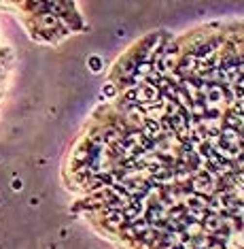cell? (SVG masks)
Segmentation results:
<instances>
[{
    "label": "cell",
    "mask_w": 244,
    "mask_h": 249,
    "mask_svg": "<svg viewBox=\"0 0 244 249\" xmlns=\"http://www.w3.org/2000/svg\"><path fill=\"white\" fill-rule=\"evenodd\" d=\"M219 154L225 158H240L244 156V141L240 132L234 128H225L219 137Z\"/></svg>",
    "instance_id": "obj_1"
},
{
    "label": "cell",
    "mask_w": 244,
    "mask_h": 249,
    "mask_svg": "<svg viewBox=\"0 0 244 249\" xmlns=\"http://www.w3.org/2000/svg\"><path fill=\"white\" fill-rule=\"evenodd\" d=\"M206 109L208 113H212L214 117L219 115L221 111H223V107H225V96H223V88L221 86H211L206 89Z\"/></svg>",
    "instance_id": "obj_2"
},
{
    "label": "cell",
    "mask_w": 244,
    "mask_h": 249,
    "mask_svg": "<svg viewBox=\"0 0 244 249\" xmlns=\"http://www.w3.org/2000/svg\"><path fill=\"white\" fill-rule=\"evenodd\" d=\"M214 188H217V181H214L212 175L204 173V175H197L194 179V190L197 194H212Z\"/></svg>",
    "instance_id": "obj_3"
},
{
    "label": "cell",
    "mask_w": 244,
    "mask_h": 249,
    "mask_svg": "<svg viewBox=\"0 0 244 249\" xmlns=\"http://www.w3.org/2000/svg\"><path fill=\"white\" fill-rule=\"evenodd\" d=\"M204 228L211 232V234H219V232L225 228V219L217 213H206V217H204Z\"/></svg>",
    "instance_id": "obj_4"
},
{
    "label": "cell",
    "mask_w": 244,
    "mask_h": 249,
    "mask_svg": "<svg viewBox=\"0 0 244 249\" xmlns=\"http://www.w3.org/2000/svg\"><path fill=\"white\" fill-rule=\"evenodd\" d=\"M134 96H136V100H138V103H143V100H153V98H157V96H160V92H157V88L151 86V83H140V88L134 92Z\"/></svg>",
    "instance_id": "obj_5"
},
{
    "label": "cell",
    "mask_w": 244,
    "mask_h": 249,
    "mask_svg": "<svg viewBox=\"0 0 244 249\" xmlns=\"http://www.w3.org/2000/svg\"><path fill=\"white\" fill-rule=\"evenodd\" d=\"M126 222H128V219H126V213H123V211H111V213H106V226L113 228V230H119Z\"/></svg>",
    "instance_id": "obj_6"
},
{
    "label": "cell",
    "mask_w": 244,
    "mask_h": 249,
    "mask_svg": "<svg viewBox=\"0 0 244 249\" xmlns=\"http://www.w3.org/2000/svg\"><path fill=\"white\" fill-rule=\"evenodd\" d=\"M174 66H177V60H174L172 53H168L157 62V72H160V75H168V72L174 71Z\"/></svg>",
    "instance_id": "obj_7"
},
{
    "label": "cell",
    "mask_w": 244,
    "mask_h": 249,
    "mask_svg": "<svg viewBox=\"0 0 244 249\" xmlns=\"http://www.w3.org/2000/svg\"><path fill=\"white\" fill-rule=\"evenodd\" d=\"M143 137L145 139H149V141H155V139H160L162 137V126L157 122H146L145 124V130H143Z\"/></svg>",
    "instance_id": "obj_8"
},
{
    "label": "cell",
    "mask_w": 244,
    "mask_h": 249,
    "mask_svg": "<svg viewBox=\"0 0 244 249\" xmlns=\"http://www.w3.org/2000/svg\"><path fill=\"white\" fill-rule=\"evenodd\" d=\"M195 66H197V58H195V55H187V58L179 64V71L183 72V75H189V72L194 71Z\"/></svg>",
    "instance_id": "obj_9"
},
{
    "label": "cell",
    "mask_w": 244,
    "mask_h": 249,
    "mask_svg": "<svg viewBox=\"0 0 244 249\" xmlns=\"http://www.w3.org/2000/svg\"><path fill=\"white\" fill-rule=\"evenodd\" d=\"M204 130H206V132L208 134H212V137H217V134H219V130H221V120H219V117H211V120H208V122H204V126H202Z\"/></svg>",
    "instance_id": "obj_10"
},
{
    "label": "cell",
    "mask_w": 244,
    "mask_h": 249,
    "mask_svg": "<svg viewBox=\"0 0 244 249\" xmlns=\"http://www.w3.org/2000/svg\"><path fill=\"white\" fill-rule=\"evenodd\" d=\"M166 217H168V213L163 211V207H153L149 211V219L153 224H155V222H163Z\"/></svg>",
    "instance_id": "obj_11"
},
{
    "label": "cell",
    "mask_w": 244,
    "mask_h": 249,
    "mask_svg": "<svg viewBox=\"0 0 244 249\" xmlns=\"http://www.w3.org/2000/svg\"><path fill=\"white\" fill-rule=\"evenodd\" d=\"M187 205H189L191 209H206V207H208V202L204 200V198H202L200 194H195V196H189Z\"/></svg>",
    "instance_id": "obj_12"
},
{
    "label": "cell",
    "mask_w": 244,
    "mask_h": 249,
    "mask_svg": "<svg viewBox=\"0 0 244 249\" xmlns=\"http://www.w3.org/2000/svg\"><path fill=\"white\" fill-rule=\"evenodd\" d=\"M195 249H223L219 245V243H212V241H208V239H200L197 241V247Z\"/></svg>",
    "instance_id": "obj_13"
},
{
    "label": "cell",
    "mask_w": 244,
    "mask_h": 249,
    "mask_svg": "<svg viewBox=\"0 0 244 249\" xmlns=\"http://www.w3.org/2000/svg\"><path fill=\"white\" fill-rule=\"evenodd\" d=\"M123 213H126V219H130V222H136V219H138V215H140V209L136 205H132V207H128V211H123Z\"/></svg>",
    "instance_id": "obj_14"
},
{
    "label": "cell",
    "mask_w": 244,
    "mask_h": 249,
    "mask_svg": "<svg viewBox=\"0 0 244 249\" xmlns=\"http://www.w3.org/2000/svg\"><path fill=\"white\" fill-rule=\"evenodd\" d=\"M41 24H43L45 28H55V24H58V21H55V18H51V15H43V18H41Z\"/></svg>",
    "instance_id": "obj_15"
},
{
    "label": "cell",
    "mask_w": 244,
    "mask_h": 249,
    "mask_svg": "<svg viewBox=\"0 0 244 249\" xmlns=\"http://www.w3.org/2000/svg\"><path fill=\"white\" fill-rule=\"evenodd\" d=\"M134 232H136V234H145V232H149V224H146V222L134 224Z\"/></svg>",
    "instance_id": "obj_16"
},
{
    "label": "cell",
    "mask_w": 244,
    "mask_h": 249,
    "mask_svg": "<svg viewBox=\"0 0 244 249\" xmlns=\"http://www.w3.org/2000/svg\"><path fill=\"white\" fill-rule=\"evenodd\" d=\"M89 66H92V71H100V69H102V60L94 55V58L89 60Z\"/></svg>",
    "instance_id": "obj_17"
},
{
    "label": "cell",
    "mask_w": 244,
    "mask_h": 249,
    "mask_svg": "<svg viewBox=\"0 0 244 249\" xmlns=\"http://www.w3.org/2000/svg\"><path fill=\"white\" fill-rule=\"evenodd\" d=\"M130 120H132L134 124H138L140 120H143V113H138L136 109H134V111H130Z\"/></svg>",
    "instance_id": "obj_18"
},
{
    "label": "cell",
    "mask_w": 244,
    "mask_h": 249,
    "mask_svg": "<svg viewBox=\"0 0 244 249\" xmlns=\"http://www.w3.org/2000/svg\"><path fill=\"white\" fill-rule=\"evenodd\" d=\"M197 230H200V226H197V224H194V226L187 224L185 226V232H189V234H197Z\"/></svg>",
    "instance_id": "obj_19"
},
{
    "label": "cell",
    "mask_w": 244,
    "mask_h": 249,
    "mask_svg": "<svg viewBox=\"0 0 244 249\" xmlns=\"http://www.w3.org/2000/svg\"><path fill=\"white\" fill-rule=\"evenodd\" d=\"M113 92H115V88H113V86H104V94H113Z\"/></svg>",
    "instance_id": "obj_20"
},
{
    "label": "cell",
    "mask_w": 244,
    "mask_h": 249,
    "mask_svg": "<svg viewBox=\"0 0 244 249\" xmlns=\"http://www.w3.org/2000/svg\"><path fill=\"white\" fill-rule=\"evenodd\" d=\"M240 166H244V158H242V160H240Z\"/></svg>",
    "instance_id": "obj_21"
}]
</instances>
